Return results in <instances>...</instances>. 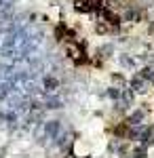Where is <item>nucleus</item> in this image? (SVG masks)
Segmentation results:
<instances>
[{
  "label": "nucleus",
  "instance_id": "nucleus-2",
  "mask_svg": "<svg viewBox=\"0 0 154 158\" xmlns=\"http://www.w3.org/2000/svg\"><path fill=\"white\" fill-rule=\"evenodd\" d=\"M99 13H101V17H104V19H106L110 25H118V23H120V17L116 15V13H112L110 9H106V6H104Z\"/></svg>",
  "mask_w": 154,
  "mask_h": 158
},
{
  "label": "nucleus",
  "instance_id": "nucleus-1",
  "mask_svg": "<svg viewBox=\"0 0 154 158\" xmlns=\"http://www.w3.org/2000/svg\"><path fill=\"white\" fill-rule=\"evenodd\" d=\"M68 55H70V57H72V61H74V63H78V65L87 61L84 49L80 47V44H74V42H70V44H68Z\"/></svg>",
  "mask_w": 154,
  "mask_h": 158
},
{
  "label": "nucleus",
  "instance_id": "nucleus-5",
  "mask_svg": "<svg viewBox=\"0 0 154 158\" xmlns=\"http://www.w3.org/2000/svg\"><path fill=\"white\" fill-rule=\"evenodd\" d=\"M120 0H104V4H106V9H114V6H118Z\"/></svg>",
  "mask_w": 154,
  "mask_h": 158
},
{
  "label": "nucleus",
  "instance_id": "nucleus-4",
  "mask_svg": "<svg viewBox=\"0 0 154 158\" xmlns=\"http://www.w3.org/2000/svg\"><path fill=\"white\" fill-rule=\"evenodd\" d=\"M114 135H116L118 139H125V137H129V135H131V131H129V127L122 122V124H118V127L114 129Z\"/></svg>",
  "mask_w": 154,
  "mask_h": 158
},
{
  "label": "nucleus",
  "instance_id": "nucleus-3",
  "mask_svg": "<svg viewBox=\"0 0 154 158\" xmlns=\"http://www.w3.org/2000/svg\"><path fill=\"white\" fill-rule=\"evenodd\" d=\"M74 9L78 13H89L93 9V0H74Z\"/></svg>",
  "mask_w": 154,
  "mask_h": 158
}]
</instances>
